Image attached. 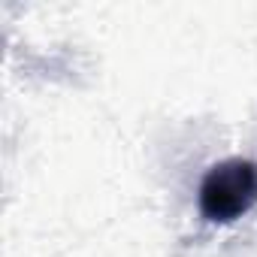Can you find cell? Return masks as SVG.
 Returning <instances> with one entry per match:
<instances>
[{"instance_id": "obj_1", "label": "cell", "mask_w": 257, "mask_h": 257, "mask_svg": "<svg viewBox=\"0 0 257 257\" xmlns=\"http://www.w3.org/2000/svg\"><path fill=\"white\" fill-rule=\"evenodd\" d=\"M257 197V173L245 164H227L215 170L203 185V209L215 221H230L245 212Z\"/></svg>"}]
</instances>
